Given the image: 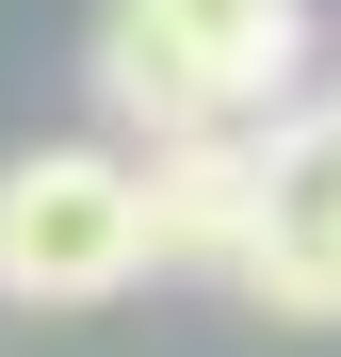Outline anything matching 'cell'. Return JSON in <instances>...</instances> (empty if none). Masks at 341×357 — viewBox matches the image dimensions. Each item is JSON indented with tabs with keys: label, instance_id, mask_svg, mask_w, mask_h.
<instances>
[{
	"label": "cell",
	"instance_id": "obj_1",
	"mask_svg": "<svg viewBox=\"0 0 341 357\" xmlns=\"http://www.w3.org/2000/svg\"><path fill=\"white\" fill-rule=\"evenodd\" d=\"M146 276V211L114 146H17L0 162V292L17 309H114Z\"/></svg>",
	"mask_w": 341,
	"mask_h": 357
},
{
	"label": "cell",
	"instance_id": "obj_2",
	"mask_svg": "<svg viewBox=\"0 0 341 357\" xmlns=\"http://www.w3.org/2000/svg\"><path fill=\"white\" fill-rule=\"evenodd\" d=\"M227 292L276 309V325H341V98H309V114L260 130V211H244Z\"/></svg>",
	"mask_w": 341,
	"mask_h": 357
},
{
	"label": "cell",
	"instance_id": "obj_3",
	"mask_svg": "<svg viewBox=\"0 0 341 357\" xmlns=\"http://www.w3.org/2000/svg\"><path fill=\"white\" fill-rule=\"evenodd\" d=\"M130 162V211H146V276L162 260H244V211H260V130H179V146H114Z\"/></svg>",
	"mask_w": 341,
	"mask_h": 357
},
{
	"label": "cell",
	"instance_id": "obj_4",
	"mask_svg": "<svg viewBox=\"0 0 341 357\" xmlns=\"http://www.w3.org/2000/svg\"><path fill=\"white\" fill-rule=\"evenodd\" d=\"M82 82H98V114H114L130 146H179V130H244V114L211 98V66H195V49L162 33V17H130V0L98 17V49H82Z\"/></svg>",
	"mask_w": 341,
	"mask_h": 357
},
{
	"label": "cell",
	"instance_id": "obj_5",
	"mask_svg": "<svg viewBox=\"0 0 341 357\" xmlns=\"http://www.w3.org/2000/svg\"><path fill=\"white\" fill-rule=\"evenodd\" d=\"M130 17L179 33L244 130H276V98H293V66H309V0H130Z\"/></svg>",
	"mask_w": 341,
	"mask_h": 357
}]
</instances>
